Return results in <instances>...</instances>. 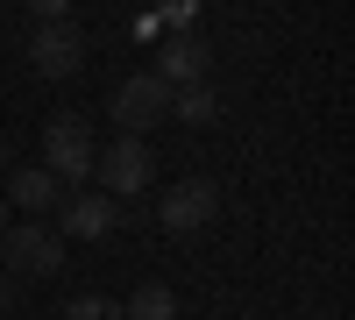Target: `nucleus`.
Here are the masks:
<instances>
[{"label":"nucleus","mask_w":355,"mask_h":320,"mask_svg":"<svg viewBox=\"0 0 355 320\" xmlns=\"http://www.w3.org/2000/svg\"><path fill=\"white\" fill-rule=\"evenodd\" d=\"M93 164H100V142H93V128H85V114H57V121L43 128V171L64 192H85Z\"/></svg>","instance_id":"obj_1"},{"label":"nucleus","mask_w":355,"mask_h":320,"mask_svg":"<svg viewBox=\"0 0 355 320\" xmlns=\"http://www.w3.org/2000/svg\"><path fill=\"white\" fill-rule=\"evenodd\" d=\"M0 264H8V278H57L64 271V235L43 221H8L0 228Z\"/></svg>","instance_id":"obj_2"},{"label":"nucleus","mask_w":355,"mask_h":320,"mask_svg":"<svg viewBox=\"0 0 355 320\" xmlns=\"http://www.w3.org/2000/svg\"><path fill=\"white\" fill-rule=\"evenodd\" d=\"M107 114L121 121V135H135V142H142L157 121H171V85H164L157 71H135V78H121V85H114Z\"/></svg>","instance_id":"obj_3"},{"label":"nucleus","mask_w":355,"mask_h":320,"mask_svg":"<svg viewBox=\"0 0 355 320\" xmlns=\"http://www.w3.org/2000/svg\"><path fill=\"white\" fill-rule=\"evenodd\" d=\"M28 71L36 78H78L85 71V28L78 22H36L28 28Z\"/></svg>","instance_id":"obj_4"},{"label":"nucleus","mask_w":355,"mask_h":320,"mask_svg":"<svg viewBox=\"0 0 355 320\" xmlns=\"http://www.w3.org/2000/svg\"><path fill=\"white\" fill-rule=\"evenodd\" d=\"M157 221L171 228V235H206V228L220 221V185L214 178H178L171 192H164V207H157Z\"/></svg>","instance_id":"obj_5"},{"label":"nucleus","mask_w":355,"mask_h":320,"mask_svg":"<svg viewBox=\"0 0 355 320\" xmlns=\"http://www.w3.org/2000/svg\"><path fill=\"white\" fill-rule=\"evenodd\" d=\"M100 185H107V199H142L150 192V178H157V157H150V142H135V135H121L114 150H100Z\"/></svg>","instance_id":"obj_6"},{"label":"nucleus","mask_w":355,"mask_h":320,"mask_svg":"<svg viewBox=\"0 0 355 320\" xmlns=\"http://www.w3.org/2000/svg\"><path fill=\"white\" fill-rule=\"evenodd\" d=\"M114 199L107 192H64L57 199V235H78V242H100V235H114Z\"/></svg>","instance_id":"obj_7"},{"label":"nucleus","mask_w":355,"mask_h":320,"mask_svg":"<svg viewBox=\"0 0 355 320\" xmlns=\"http://www.w3.org/2000/svg\"><path fill=\"white\" fill-rule=\"evenodd\" d=\"M206 65H214L206 36H164V50H157V78L171 85V93H185V85H206Z\"/></svg>","instance_id":"obj_8"},{"label":"nucleus","mask_w":355,"mask_h":320,"mask_svg":"<svg viewBox=\"0 0 355 320\" xmlns=\"http://www.w3.org/2000/svg\"><path fill=\"white\" fill-rule=\"evenodd\" d=\"M0 199H8V214H21V221H43V214L57 207V199H64V185H57L43 164H21V171H8V192H0Z\"/></svg>","instance_id":"obj_9"},{"label":"nucleus","mask_w":355,"mask_h":320,"mask_svg":"<svg viewBox=\"0 0 355 320\" xmlns=\"http://www.w3.org/2000/svg\"><path fill=\"white\" fill-rule=\"evenodd\" d=\"M171 121H185V128H214V121H220L214 85H185V93H171Z\"/></svg>","instance_id":"obj_10"},{"label":"nucleus","mask_w":355,"mask_h":320,"mask_svg":"<svg viewBox=\"0 0 355 320\" xmlns=\"http://www.w3.org/2000/svg\"><path fill=\"white\" fill-rule=\"evenodd\" d=\"M121 320H178V292H171V285H135Z\"/></svg>","instance_id":"obj_11"},{"label":"nucleus","mask_w":355,"mask_h":320,"mask_svg":"<svg viewBox=\"0 0 355 320\" xmlns=\"http://www.w3.org/2000/svg\"><path fill=\"white\" fill-rule=\"evenodd\" d=\"M64 320H121V306H114V299H100V292H78V299L64 306Z\"/></svg>","instance_id":"obj_12"},{"label":"nucleus","mask_w":355,"mask_h":320,"mask_svg":"<svg viewBox=\"0 0 355 320\" xmlns=\"http://www.w3.org/2000/svg\"><path fill=\"white\" fill-rule=\"evenodd\" d=\"M8 306H15V278L0 271V313H8Z\"/></svg>","instance_id":"obj_13"},{"label":"nucleus","mask_w":355,"mask_h":320,"mask_svg":"<svg viewBox=\"0 0 355 320\" xmlns=\"http://www.w3.org/2000/svg\"><path fill=\"white\" fill-rule=\"evenodd\" d=\"M8 221H15V214H8V199H0V228H8Z\"/></svg>","instance_id":"obj_14"}]
</instances>
